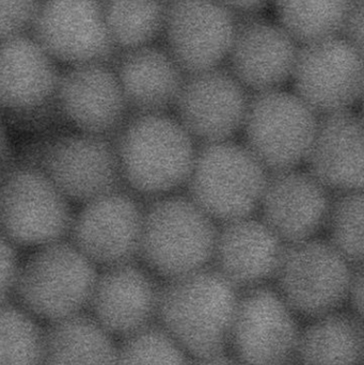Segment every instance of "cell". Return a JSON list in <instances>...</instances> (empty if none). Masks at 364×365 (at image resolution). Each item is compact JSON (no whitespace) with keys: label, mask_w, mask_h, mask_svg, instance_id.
Returning a JSON list of instances; mask_svg holds the SVG:
<instances>
[{"label":"cell","mask_w":364,"mask_h":365,"mask_svg":"<svg viewBox=\"0 0 364 365\" xmlns=\"http://www.w3.org/2000/svg\"><path fill=\"white\" fill-rule=\"evenodd\" d=\"M239 291L209 265L165 281L157 324L190 358L227 351Z\"/></svg>","instance_id":"cell-1"},{"label":"cell","mask_w":364,"mask_h":365,"mask_svg":"<svg viewBox=\"0 0 364 365\" xmlns=\"http://www.w3.org/2000/svg\"><path fill=\"white\" fill-rule=\"evenodd\" d=\"M115 147L123 184L150 200L186 186L198 148L168 113H136L118 132Z\"/></svg>","instance_id":"cell-2"},{"label":"cell","mask_w":364,"mask_h":365,"mask_svg":"<svg viewBox=\"0 0 364 365\" xmlns=\"http://www.w3.org/2000/svg\"><path fill=\"white\" fill-rule=\"evenodd\" d=\"M218 223L188 195L150 200L143 210L139 259L152 274L171 280L211 265Z\"/></svg>","instance_id":"cell-3"},{"label":"cell","mask_w":364,"mask_h":365,"mask_svg":"<svg viewBox=\"0 0 364 365\" xmlns=\"http://www.w3.org/2000/svg\"><path fill=\"white\" fill-rule=\"evenodd\" d=\"M98 267L72 242L38 247L19 265L16 302L44 325L87 312Z\"/></svg>","instance_id":"cell-4"},{"label":"cell","mask_w":364,"mask_h":365,"mask_svg":"<svg viewBox=\"0 0 364 365\" xmlns=\"http://www.w3.org/2000/svg\"><path fill=\"white\" fill-rule=\"evenodd\" d=\"M269 173L244 143L233 140L197 148L188 197L218 225L254 216Z\"/></svg>","instance_id":"cell-5"},{"label":"cell","mask_w":364,"mask_h":365,"mask_svg":"<svg viewBox=\"0 0 364 365\" xmlns=\"http://www.w3.org/2000/svg\"><path fill=\"white\" fill-rule=\"evenodd\" d=\"M354 265L326 238L284 245L274 280L297 317L316 319L346 304Z\"/></svg>","instance_id":"cell-6"},{"label":"cell","mask_w":364,"mask_h":365,"mask_svg":"<svg viewBox=\"0 0 364 365\" xmlns=\"http://www.w3.org/2000/svg\"><path fill=\"white\" fill-rule=\"evenodd\" d=\"M318 123V115L293 91L254 93L250 96L241 128L244 145L269 173L299 168Z\"/></svg>","instance_id":"cell-7"},{"label":"cell","mask_w":364,"mask_h":365,"mask_svg":"<svg viewBox=\"0 0 364 365\" xmlns=\"http://www.w3.org/2000/svg\"><path fill=\"white\" fill-rule=\"evenodd\" d=\"M73 217L71 202L34 165L9 171L0 182V232L15 247L63 240Z\"/></svg>","instance_id":"cell-8"},{"label":"cell","mask_w":364,"mask_h":365,"mask_svg":"<svg viewBox=\"0 0 364 365\" xmlns=\"http://www.w3.org/2000/svg\"><path fill=\"white\" fill-rule=\"evenodd\" d=\"M290 83L318 117L355 110L363 100V53L340 36L301 45Z\"/></svg>","instance_id":"cell-9"},{"label":"cell","mask_w":364,"mask_h":365,"mask_svg":"<svg viewBox=\"0 0 364 365\" xmlns=\"http://www.w3.org/2000/svg\"><path fill=\"white\" fill-rule=\"evenodd\" d=\"M297 315L276 287L260 285L239 292L231 325V353L245 365H280L296 351Z\"/></svg>","instance_id":"cell-10"},{"label":"cell","mask_w":364,"mask_h":365,"mask_svg":"<svg viewBox=\"0 0 364 365\" xmlns=\"http://www.w3.org/2000/svg\"><path fill=\"white\" fill-rule=\"evenodd\" d=\"M30 34L64 68L113 66L119 56L100 0H43Z\"/></svg>","instance_id":"cell-11"},{"label":"cell","mask_w":364,"mask_h":365,"mask_svg":"<svg viewBox=\"0 0 364 365\" xmlns=\"http://www.w3.org/2000/svg\"><path fill=\"white\" fill-rule=\"evenodd\" d=\"M237 17L218 0H167L162 46L186 75L222 66Z\"/></svg>","instance_id":"cell-12"},{"label":"cell","mask_w":364,"mask_h":365,"mask_svg":"<svg viewBox=\"0 0 364 365\" xmlns=\"http://www.w3.org/2000/svg\"><path fill=\"white\" fill-rule=\"evenodd\" d=\"M143 210L134 193L122 188L100 195L73 217L72 244L102 269L136 262Z\"/></svg>","instance_id":"cell-13"},{"label":"cell","mask_w":364,"mask_h":365,"mask_svg":"<svg viewBox=\"0 0 364 365\" xmlns=\"http://www.w3.org/2000/svg\"><path fill=\"white\" fill-rule=\"evenodd\" d=\"M38 167L70 202L87 203L122 188L115 145L108 137L64 135L43 148Z\"/></svg>","instance_id":"cell-14"},{"label":"cell","mask_w":364,"mask_h":365,"mask_svg":"<svg viewBox=\"0 0 364 365\" xmlns=\"http://www.w3.org/2000/svg\"><path fill=\"white\" fill-rule=\"evenodd\" d=\"M250 94L228 68L186 75L173 109L200 145L233 140L241 132Z\"/></svg>","instance_id":"cell-15"},{"label":"cell","mask_w":364,"mask_h":365,"mask_svg":"<svg viewBox=\"0 0 364 365\" xmlns=\"http://www.w3.org/2000/svg\"><path fill=\"white\" fill-rule=\"evenodd\" d=\"M55 106L77 132L108 138L121 130L130 110L115 68L106 63L64 68Z\"/></svg>","instance_id":"cell-16"},{"label":"cell","mask_w":364,"mask_h":365,"mask_svg":"<svg viewBox=\"0 0 364 365\" xmlns=\"http://www.w3.org/2000/svg\"><path fill=\"white\" fill-rule=\"evenodd\" d=\"M299 45L276 21L254 15L237 19L228 68L252 94L290 83Z\"/></svg>","instance_id":"cell-17"},{"label":"cell","mask_w":364,"mask_h":365,"mask_svg":"<svg viewBox=\"0 0 364 365\" xmlns=\"http://www.w3.org/2000/svg\"><path fill=\"white\" fill-rule=\"evenodd\" d=\"M333 193L301 168L269 173L259 205L260 219L284 245L318 237Z\"/></svg>","instance_id":"cell-18"},{"label":"cell","mask_w":364,"mask_h":365,"mask_svg":"<svg viewBox=\"0 0 364 365\" xmlns=\"http://www.w3.org/2000/svg\"><path fill=\"white\" fill-rule=\"evenodd\" d=\"M160 285L136 262L98 272L87 313L115 339L126 338L154 323Z\"/></svg>","instance_id":"cell-19"},{"label":"cell","mask_w":364,"mask_h":365,"mask_svg":"<svg viewBox=\"0 0 364 365\" xmlns=\"http://www.w3.org/2000/svg\"><path fill=\"white\" fill-rule=\"evenodd\" d=\"M284 244L254 216L218 225L211 265L237 291L274 280Z\"/></svg>","instance_id":"cell-20"},{"label":"cell","mask_w":364,"mask_h":365,"mask_svg":"<svg viewBox=\"0 0 364 365\" xmlns=\"http://www.w3.org/2000/svg\"><path fill=\"white\" fill-rule=\"evenodd\" d=\"M61 71L30 34L0 41V109L30 113L55 103Z\"/></svg>","instance_id":"cell-21"},{"label":"cell","mask_w":364,"mask_h":365,"mask_svg":"<svg viewBox=\"0 0 364 365\" xmlns=\"http://www.w3.org/2000/svg\"><path fill=\"white\" fill-rule=\"evenodd\" d=\"M363 119L355 110L318 117L303 165L331 193L363 190Z\"/></svg>","instance_id":"cell-22"},{"label":"cell","mask_w":364,"mask_h":365,"mask_svg":"<svg viewBox=\"0 0 364 365\" xmlns=\"http://www.w3.org/2000/svg\"><path fill=\"white\" fill-rule=\"evenodd\" d=\"M128 109L136 113L173 109L186 74L162 45L122 51L113 63Z\"/></svg>","instance_id":"cell-23"},{"label":"cell","mask_w":364,"mask_h":365,"mask_svg":"<svg viewBox=\"0 0 364 365\" xmlns=\"http://www.w3.org/2000/svg\"><path fill=\"white\" fill-rule=\"evenodd\" d=\"M295 357L299 365H360L363 319L340 309L309 319L299 332Z\"/></svg>","instance_id":"cell-24"},{"label":"cell","mask_w":364,"mask_h":365,"mask_svg":"<svg viewBox=\"0 0 364 365\" xmlns=\"http://www.w3.org/2000/svg\"><path fill=\"white\" fill-rule=\"evenodd\" d=\"M118 342L87 312L46 325L42 365H117Z\"/></svg>","instance_id":"cell-25"},{"label":"cell","mask_w":364,"mask_h":365,"mask_svg":"<svg viewBox=\"0 0 364 365\" xmlns=\"http://www.w3.org/2000/svg\"><path fill=\"white\" fill-rule=\"evenodd\" d=\"M109 34L119 53L162 38L167 0H100Z\"/></svg>","instance_id":"cell-26"},{"label":"cell","mask_w":364,"mask_h":365,"mask_svg":"<svg viewBox=\"0 0 364 365\" xmlns=\"http://www.w3.org/2000/svg\"><path fill=\"white\" fill-rule=\"evenodd\" d=\"M350 0H274L276 21L301 46L340 36Z\"/></svg>","instance_id":"cell-27"},{"label":"cell","mask_w":364,"mask_h":365,"mask_svg":"<svg viewBox=\"0 0 364 365\" xmlns=\"http://www.w3.org/2000/svg\"><path fill=\"white\" fill-rule=\"evenodd\" d=\"M46 325L16 302L0 306V365H42Z\"/></svg>","instance_id":"cell-28"},{"label":"cell","mask_w":364,"mask_h":365,"mask_svg":"<svg viewBox=\"0 0 364 365\" xmlns=\"http://www.w3.org/2000/svg\"><path fill=\"white\" fill-rule=\"evenodd\" d=\"M363 190L333 193L324 230L326 240L352 265H363Z\"/></svg>","instance_id":"cell-29"},{"label":"cell","mask_w":364,"mask_h":365,"mask_svg":"<svg viewBox=\"0 0 364 365\" xmlns=\"http://www.w3.org/2000/svg\"><path fill=\"white\" fill-rule=\"evenodd\" d=\"M190 360L155 323L122 339L118 345L117 365H190Z\"/></svg>","instance_id":"cell-30"},{"label":"cell","mask_w":364,"mask_h":365,"mask_svg":"<svg viewBox=\"0 0 364 365\" xmlns=\"http://www.w3.org/2000/svg\"><path fill=\"white\" fill-rule=\"evenodd\" d=\"M43 0H0V41L29 34Z\"/></svg>","instance_id":"cell-31"},{"label":"cell","mask_w":364,"mask_h":365,"mask_svg":"<svg viewBox=\"0 0 364 365\" xmlns=\"http://www.w3.org/2000/svg\"><path fill=\"white\" fill-rule=\"evenodd\" d=\"M19 265L16 247L0 232V306L14 296Z\"/></svg>","instance_id":"cell-32"},{"label":"cell","mask_w":364,"mask_h":365,"mask_svg":"<svg viewBox=\"0 0 364 365\" xmlns=\"http://www.w3.org/2000/svg\"><path fill=\"white\" fill-rule=\"evenodd\" d=\"M339 36L363 53V0H350Z\"/></svg>","instance_id":"cell-33"},{"label":"cell","mask_w":364,"mask_h":365,"mask_svg":"<svg viewBox=\"0 0 364 365\" xmlns=\"http://www.w3.org/2000/svg\"><path fill=\"white\" fill-rule=\"evenodd\" d=\"M346 304L350 306L352 311L357 317L363 319V265L355 266L350 278V287H348V298Z\"/></svg>","instance_id":"cell-34"},{"label":"cell","mask_w":364,"mask_h":365,"mask_svg":"<svg viewBox=\"0 0 364 365\" xmlns=\"http://www.w3.org/2000/svg\"><path fill=\"white\" fill-rule=\"evenodd\" d=\"M235 16H254L260 14L274 0H218Z\"/></svg>","instance_id":"cell-35"},{"label":"cell","mask_w":364,"mask_h":365,"mask_svg":"<svg viewBox=\"0 0 364 365\" xmlns=\"http://www.w3.org/2000/svg\"><path fill=\"white\" fill-rule=\"evenodd\" d=\"M190 365H245L228 349L207 357L192 358Z\"/></svg>","instance_id":"cell-36"},{"label":"cell","mask_w":364,"mask_h":365,"mask_svg":"<svg viewBox=\"0 0 364 365\" xmlns=\"http://www.w3.org/2000/svg\"><path fill=\"white\" fill-rule=\"evenodd\" d=\"M9 141L6 135V126L2 119L1 109H0V164L6 160L8 155Z\"/></svg>","instance_id":"cell-37"},{"label":"cell","mask_w":364,"mask_h":365,"mask_svg":"<svg viewBox=\"0 0 364 365\" xmlns=\"http://www.w3.org/2000/svg\"><path fill=\"white\" fill-rule=\"evenodd\" d=\"M280 365H299V364H293V362L288 361V362H286V364H280Z\"/></svg>","instance_id":"cell-38"}]
</instances>
